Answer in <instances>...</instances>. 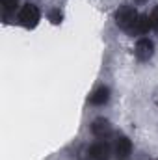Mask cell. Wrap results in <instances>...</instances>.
Masks as SVG:
<instances>
[{
    "instance_id": "obj_1",
    "label": "cell",
    "mask_w": 158,
    "mask_h": 160,
    "mask_svg": "<svg viewBox=\"0 0 158 160\" xmlns=\"http://www.w3.org/2000/svg\"><path fill=\"white\" fill-rule=\"evenodd\" d=\"M138 17H140V15L136 13L134 8H130V6H123V8L117 11V15H116V22H117L119 28L130 32L132 26H134V22L138 21Z\"/></svg>"
},
{
    "instance_id": "obj_2",
    "label": "cell",
    "mask_w": 158,
    "mask_h": 160,
    "mask_svg": "<svg viewBox=\"0 0 158 160\" xmlns=\"http://www.w3.org/2000/svg\"><path fill=\"white\" fill-rule=\"evenodd\" d=\"M19 21H21V24L24 28H34L39 22V9H37V6L26 4L21 9V13H19Z\"/></svg>"
},
{
    "instance_id": "obj_3",
    "label": "cell",
    "mask_w": 158,
    "mask_h": 160,
    "mask_svg": "<svg viewBox=\"0 0 158 160\" xmlns=\"http://www.w3.org/2000/svg\"><path fill=\"white\" fill-rule=\"evenodd\" d=\"M110 145L106 142H97L89 147V158L91 160H110Z\"/></svg>"
},
{
    "instance_id": "obj_4",
    "label": "cell",
    "mask_w": 158,
    "mask_h": 160,
    "mask_svg": "<svg viewBox=\"0 0 158 160\" xmlns=\"http://www.w3.org/2000/svg\"><path fill=\"white\" fill-rule=\"evenodd\" d=\"M153 50H155V45H153L151 39H140L138 45H136V56L141 62H147L153 56Z\"/></svg>"
},
{
    "instance_id": "obj_5",
    "label": "cell",
    "mask_w": 158,
    "mask_h": 160,
    "mask_svg": "<svg viewBox=\"0 0 158 160\" xmlns=\"http://www.w3.org/2000/svg\"><path fill=\"white\" fill-rule=\"evenodd\" d=\"M91 132H93L97 138H106V136L112 134V125L108 123V119L99 118V119L93 121V125H91Z\"/></svg>"
},
{
    "instance_id": "obj_6",
    "label": "cell",
    "mask_w": 158,
    "mask_h": 160,
    "mask_svg": "<svg viewBox=\"0 0 158 160\" xmlns=\"http://www.w3.org/2000/svg\"><path fill=\"white\" fill-rule=\"evenodd\" d=\"M153 28V24H151V17H147V15H140L138 17V21L134 22V26H132V30L128 32V34H147L149 30Z\"/></svg>"
},
{
    "instance_id": "obj_7",
    "label": "cell",
    "mask_w": 158,
    "mask_h": 160,
    "mask_svg": "<svg viewBox=\"0 0 158 160\" xmlns=\"http://www.w3.org/2000/svg\"><path fill=\"white\" fill-rule=\"evenodd\" d=\"M108 99H110V89H108V88H99V89H95L93 95L89 97V102L101 106V104L108 102Z\"/></svg>"
},
{
    "instance_id": "obj_8",
    "label": "cell",
    "mask_w": 158,
    "mask_h": 160,
    "mask_svg": "<svg viewBox=\"0 0 158 160\" xmlns=\"http://www.w3.org/2000/svg\"><path fill=\"white\" fill-rule=\"evenodd\" d=\"M114 149H116V153H117L119 157H128V155H130V151H132V143H130V140H128V138L121 136V138L116 140Z\"/></svg>"
},
{
    "instance_id": "obj_9",
    "label": "cell",
    "mask_w": 158,
    "mask_h": 160,
    "mask_svg": "<svg viewBox=\"0 0 158 160\" xmlns=\"http://www.w3.org/2000/svg\"><path fill=\"white\" fill-rule=\"evenodd\" d=\"M19 6V0H2V9H4V15H9L11 11H15Z\"/></svg>"
},
{
    "instance_id": "obj_10",
    "label": "cell",
    "mask_w": 158,
    "mask_h": 160,
    "mask_svg": "<svg viewBox=\"0 0 158 160\" xmlns=\"http://www.w3.org/2000/svg\"><path fill=\"white\" fill-rule=\"evenodd\" d=\"M48 19L54 22V24H58V22H62V11L60 9H52L50 13H48Z\"/></svg>"
},
{
    "instance_id": "obj_11",
    "label": "cell",
    "mask_w": 158,
    "mask_h": 160,
    "mask_svg": "<svg viewBox=\"0 0 158 160\" xmlns=\"http://www.w3.org/2000/svg\"><path fill=\"white\" fill-rule=\"evenodd\" d=\"M151 24H153V28L158 32V6L155 8V11H153V15H151Z\"/></svg>"
},
{
    "instance_id": "obj_12",
    "label": "cell",
    "mask_w": 158,
    "mask_h": 160,
    "mask_svg": "<svg viewBox=\"0 0 158 160\" xmlns=\"http://www.w3.org/2000/svg\"><path fill=\"white\" fill-rule=\"evenodd\" d=\"M134 2H136V4H143L145 0H134Z\"/></svg>"
}]
</instances>
